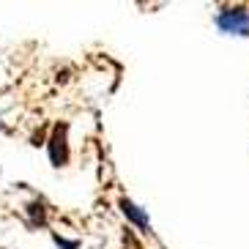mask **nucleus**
I'll use <instances>...</instances> for the list:
<instances>
[{
  "label": "nucleus",
  "instance_id": "1",
  "mask_svg": "<svg viewBox=\"0 0 249 249\" xmlns=\"http://www.w3.org/2000/svg\"><path fill=\"white\" fill-rule=\"evenodd\" d=\"M213 28L222 36L249 38V6L233 3V6H216L213 11Z\"/></svg>",
  "mask_w": 249,
  "mask_h": 249
},
{
  "label": "nucleus",
  "instance_id": "2",
  "mask_svg": "<svg viewBox=\"0 0 249 249\" xmlns=\"http://www.w3.org/2000/svg\"><path fill=\"white\" fill-rule=\"evenodd\" d=\"M47 156H50V164L55 170L69 164V159H71V145H69V124L66 121H58V124L52 126L50 137H47Z\"/></svg>",
  "mask_w": 249,
  "mask_h": 249
},
{
  "label": "nucleus",
  "instance_id": "3",
  "mask_svg": "<svg viewBox=\"0 0 249 249\" xmlns=\"http://www.w3.org/2000/svg\"><path fill=\"white\" fill-rule=\"evenodd\" d=\"M118 211L124 213V219L132 227H137V233L142 235H154V222L148 216V211L142 205H137L132 197H118Z\"/></svg>",
  "mask_w": 249,
  "mask_h": 249
},
{
  "label": "nucleus",
  "instance_id": "4",
  "mask_svg": "<svg viewBox=\"0 0 249 249\" xmlns=\"http://www.w3.org/2000/svg\"><path fill=\"white\" fill-rule=\"evenodd\" d=\"M25 222H28L30 230H38V227L50 225V208L41 197H33L28 205H25Z\"/></svg>",
  "mask_w": 249,
  "mask_h": 249
},
{
  "label": "nucleus",
  "instance_id": "5",
  "mask_svg": "<svg viewBox=\"0 0 249 249\" xmlns=\"http://www.w3.org/2000/svg\"><path fill=\"white\" fill-rule=\"evenodd\" d=\"M50 235H52V241H55L58 249H80V238H63V235L55 233V230H52Z\"/></svg>",
  "mask_w": 249,
  "mask_h": 249
}]
</instances>
